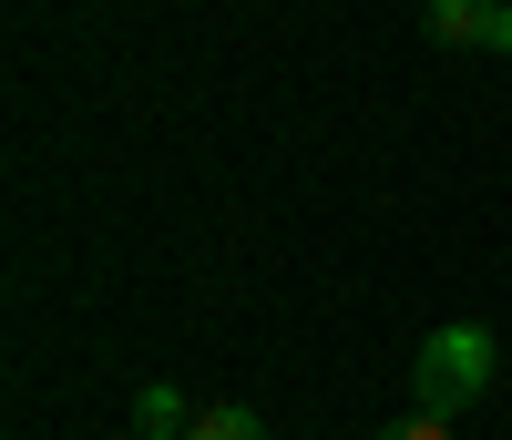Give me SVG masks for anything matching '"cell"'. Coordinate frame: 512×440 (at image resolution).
Listing matches in <instances>:
<instances>
[{"label": "cell", "mask_w": 512, "mask_h": 440, "mask_svg": "<svg viewBox=\"0 0 512 440\" xmlns=\"http://www.w3.org/2000/svg\"><path fill=\"white\" fill-rule=\"evenodd\" d=\"M379 440H451V420H431V410H420V420H400V430H379Z\"/></svg>", "instance_id": "5b68a950"}, {"label": "cell", "mask_w": 512, "mask_h": 440, "mask_svg": "<svg viewBox=\"0 0 512 440\" xmlns=\"http://www.w3.org/2000/svg\"><path fill=\"white\" fill-rule=\"evenodd\" d=\"M482 389H492V328L461 318V328H431V338H420V359H410V400L431 410V420L472 410Z\"/></svg>", "instance_id": "6da1fadb"}, {"label": "cell", "mask_w": 512, "mask_h": 440, "mask_svg": "<svg viewBox=\"0 0 512 440\" xmlns=\"http://www.w3.org/2000/svg\"><path fill=\"white\" fill-rule=\"evenodd\" d=\"M134 420H144V440H175V430H195V420H185V400H175L164 379H154L144 400H134Z\"/></svg>", "instance_id": "3957f363"}, {"label": "cell", "mask_w": 512, "mask_h": 440, "mask_svg": "<svg viewBox=\"0 0 512 440\" xmlns=\"http://www.w3.org/2000/svg\"><path fill=\"white\" fill-rule=\"evenodd\" d=\"M502 11H512V0H431V41L482 52V41H502Z\"/></svg>", "instance_id": "7a4b0ae2"}, {"label": "cell", "mask_w": 512, "mask_h": 440, "mask_svg": "<svg viewBox=\"0 0 512 440\" xmlns=\"http://www.w3.org/2000/svg\"><path fill=\"white\" fill-rule=\"evenodd\" d=\"M185 440H267V420L226 400V410H195V430H185Z\"/></svg>", "instance_id": "277c9868"}, {"label": "cell", "mask_w": 512, "mask_h": 440, "mask_svg": "<svg viewBox=\"0 0 512 440\" xmlns=\"http://www.w3.org/2000/svg\"><path fill=\"white\" fill-rule=\"evenodd\" d=\"M502 52H512V11H502Z\"/></svg>", "instance_id": "8992f818"}]
</instances>
